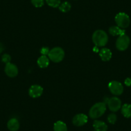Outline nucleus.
I'll return each instance as SVG.
<instances>
[{"label":"nucleus","instance_id":"nucleus-15","mask_svg":"<svg viewBox=\"0 0 131 131\" xmlns=\"http://www.w3.org/2000/svg\"><path fill=\"white\" fill-rule=\"evenodd\" d=\"M37 64L41 68H46L50 64V59L46 55H41L37 59Z\"/></svg>","mask_w":131,"mask_h":131},{"label":"nucleus","instance_id":"nucleus-17","mask_svg":"<svg viewBox=\"0 0 131 131\" xmlns=\"http://www.w3.org/2000/svg\"><path fill=\"white\" fill-rule=\"evenodd\" d=\"M122 114L124 117L129 118L131 117V105L125 104L122 107Z\"/></svg>","mask_w":131,"mask_h":131},{"label":"nucleus","instance_id":"nucleus-7","mask_svg":"<svg viewBox=\"0 0 131 131\" xmlns=\"http://www.w3.org/2000/svg\"><path fill=\"white\" fill-rule=\"evenodd\" d=\"M109 91L114 95H120L123 92V86L119 82L113 80L108 84Z\"/></svg>","mask_w":131,"mask_h":131},{"label":"nucleus","instance_id":"nucleus-18","mask_svg":"<svg viewBox=\"0 0 131 131\" xmlns=\"http://www.w3.org/2000/svg\"><path fill=\"white\" fill-rule=\"evenodd\" d=\"M71 5L69 2H65L64 3H61V4L59 5V8L61 12H68L71 10Z\"/></svg>","mask_w":131,"mask_h":131},{"label":"nucleus","instance_id":"nucleus-23","mask_svg":"<svg viewBox=\"0 0 131 131\" xmlns=\"http://www.w3.org/2000/svg\"><path fill=\"white\" fill-rule=\"evenodd\" d=\"M50 49L48 47H42V48L40 50V52L42 55H48L49 52H50Z\"/></svg>","mask_w":131,"mask_h":131},{"label":"nucleus","instance_id":"nucleus-11","mask_svg":"<svg viewBox=\"0 0 131 131\" xmlns=\"http://www.w3.org/2000/svg\"><path fill=\"white\" fill-rule=\"evenodd\" d=\"M99 55H100V57L101 58L102 60L104 62L109 61L112 58V52L109 48H104L100 50Z\"/></svg>","mask_w":131,"mask_h":131},{"label":"nucleus","instance_id":"nucleus-26","mask_svg":"<svg viewBox=\"0 0 131 131\" xmlns=\"http://www.w3.org/2000/svg\"><path fill=\"white\" fill-rule=\"evenodd\" d=\"M94 131H96V130H94Z\"/></svg>","mask_w":131,"mask_h":131},{"label":"nucleus","instance_id":"nucleus-9","mask_svg":"<svg viewBox=\"0 0 131 131\" xmlns=\"http://www.w3.org/2000/svg\"><path fill=\"white\" fill-rule=\"evenodd\" d=\"M5 72L6 75L9 77H16L18 75V68L14 64L9 62L6 64L5 67Z\"/></svg>","mask_w":131,"mask_h":131},{"label":"nucleus","instance_id":"nucleus-12","mask_svg":"<svg viewBox=\"0 0 131 131\" xmlns=\"http://www.w3.org/2000/svg\"><path fill=\"white\" fill-rule=\"evenodd\" d=\"M7 127L10 131H17L20 127L19 120L17 118H11L7 123Z\"/></svg>","mask_w":131,"mask_h":131},{"label":"nucleus","instance_id":"nucleus-1","mask_svg":"<svg viewBox=\"0 0 131 131\" xmlns=\"http://www.w3.org/2000/svg\"><path fill=\"white\" fill-rule=\"evenodd\" d=\"M106 111V104L105 102H98L91 107L89 112V115L91 119H96L100 118Z\"/></svg>","mask_w":131,"mask_h":131},{"label":"nucleus","instance_id":"nucleus-8","mask_svg":"<svg viewBox=\"0 0 131 131\" xmlns=\"http://www.w3.org/2000/svg\"><path fill=\"white\" fill-rule=\"evenodd\" d=\"M88 121V116L83 113L76 114L72 119L73 124L77 127H81V126L84 125L85 123H87Z\"/></svg>","mask_w":131,"mask_h":131},{"label":"nucleus","instance_id":"nucleus-21","mask_svg":"<svg viewBox=\"0 0 131 131\" xmlns=\"http://www.w3.org/2000/svg\"><path fill=\"white\" fill-rule=\"evenodd\" d=\"M31 2L33 5L37 8H40V7H42L45 3L44 0H31Z\"/></svg>","mask_w":131,"mask_h":131},{"label":"nucleus","instance_id":"nucleus-13","mask_svg":"<svg viewBox=\"0 0 131 131\" xmlns=\"http://www.w3.org/2000/svg\"><path fill=\"white\" fill-rule=\"evenodd\" d=\"M94 130L96 131H107L108 127L105 122L100 120H94L93 124Z\"/></svg>","mask_w":131,"mask_h":131},{"label":"nucleus","instance_id":"nucleus-16","mask_svg":"<svg viewBox=\"0 0 131 131\" xmlns=\"http://www.w3.org/2000/svg\"><path fill=\"white\" fill-rule=\"evenodd\" d=\"M54 131H68V127L66 124L62 121H57L54 123Z\"/></svg>","mask_w":131,"mask_h":131},{"label":"nucleus","instance_id":"nucleus-19","mask_svg":"<svg viewBox=\"0 0 131 131\" xmlns=\"http://www.w3.org/2000/svg\"><path fill=\"white\" fill-rule=\"evenodd\" d=\"M46 2L50 7L53 8L59 7L60 5V0H46Z\"/></svg>","mask_w":131,"mask_h":131},{"label":"nucleus","instance_id":"nucleus-6","mask_svg":"<svg viewBox=\"0 0 131 131\" xmlns=\"http://www.w3.org/2000/svg\"><path fill=\"white\" fill-rule=\"evenodd\" d=\"M130 45V38L128 36L124 34L119 36L116 42V48L119 51H125L128 48Z\"/></svg>","mask_w":131,"mask_h":131},{"label":"nucleus","instance_id":"nucleus-3","mask_svg":"<svg viewBox=\"0 0 131 131\" xmlns=\"http://www.w3.org/2000/svg\"><path fill=\"white\" fill-rule=\"evenodd\" d=\"M48 58L53 62H60L64 59L65 52L60 47H55L50 50L48 53Z\"/></svg>","mask_w":131,"mask_h":131},{"label":"nucleus","instance_id":"nucleus-22","mask_svg":"<svg viewBox=\"0 0 131 131\" xmlns=\"http://www.w3.org/2000/svg\"><path fill=\"white\" fill-rule=\"evenodd\" d=\"M2 60L3 62L5 63L6 64H8V63L10 62L11 60V57L10 55H8V54H4V55L2 56Z\"/></svg>","mask_w":131,"mask_h":131},{"label":"nucleus","instance_id":"nucleus-24","mask_svg":"<svg viewBox=\"0 0 131 131\" xmlns=\"http://www.w3.org/2000/svg\"><path fill=\"white\" fill-rule=\"evenodd\" d=\"M125 84L127 86H130L131 85V79L130 78H127L125 80Z\"/></svg>","mask_w":131,"mask_h":131},{"label":"nucleus","instance_id":"nucleus-14","mask_svg":"<svg viewBox=\"0 0 131 131\" xmlns=\"http://www.w3.org/2000/svg\"><path fill=\"white\" fill-rule=\"evenodd\" d=\"M109 32L111 36H122V35L125 34V31L122 28H119L118 26H113L109 28Z\"/></svg>","mask_w":131,"mask_h":131},{"label":"nucleus","instance_id":"nucleus-20","mask_svg":"<svg viewBox=\"0 0 131 131\" xmlns=\"http://www.w3.org/2000/svg\"><path fill=\"white\" fill-rule=\"evenodd\" d=\"M107 121L111 124H114L117 121V116L114 113H111L107 116Z\"/></svg>","mask_w":131,"mask_h":131},{"label":"nucleus","instance_id":"nucleus-4","mask_svg":"<svg viewBox=\"0 0 131 131\" xmlns=\"http://www.w3.org/2000/svg\"><path fill=\"white\" fill-rule=\"evenodd\" d=\"M115 21L117 26L121 28H126L130 25V17L124 12H119L115 17Z\"/></svg>","mask_w":131,"mask_h":131},{"label":"nucleus","instance_id":"nucleus-2","mask_svg":"<svg viewBox=\"0 0 131 131\" xmlns=\"http://www.w3.org/2000/svg\"><path fill=\"white\" fill-rule=\"evenodd\" d=\"M92 40L96 46H104L108 42V36L104 30H96L92 36Z\"/></svg>","mask_w":131,"mask_h":131},{"label":"nucleus","instance_id":"nucleus-10","mask_svg":"<svg viewBox=\"0 0 131 131\" xmlns=\"http://www.w3.org/2000/svg\"><path fill=\"white\" fill-rule=\"evenodd\" d=\"M43 93V88L39 85H33L29 89V95L34 98H37L41 96Z\"/></svg>","mask_w":131,"mask_h":131},{"label":"nucleus","instance_id":"nucleus-25","mask_svg":"<svg viewBox=\"0 0 131 131\" xmlns=\"http://www.w3.org/2000/svg\"><path fill=\"white\" fill-rule=\"evenodd\" d=\"M3 45H2V44L0 43V53H2V51H3Z\"/></svg>","mask_w":131,"mask_h":131},{"label":"nucleus","instance_id":"nucleus-5","mask_svg":"<svg viewBox=\"0 0 131 131\" xmlns=\"http://www.w3.org/2000/svg\"><path fill=\"white\" fill-rule=\"evenodd\" d=\"M105 104H107L109 110L112 112H116L122 107V102L118 97H112L110 98H107L105 102Z\"/></svg>","mask_w":131,"mask_h":131}]
</instances>
